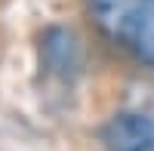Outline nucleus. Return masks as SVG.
<instances>
[{"label": "nucleus", "mask_w": 154, "mask_h": 151, "mask_svg": "<svg viewBox=\"0 0 154 151\" xmlns=\"http://www.w3.org/2000/svg\"><path fill=\"white\" fill-rule=\"evenodd\" d=\"M99 25L130 53L154 65V0H89Z\"/></svg>", "instance_id": "1"}, {"label": "nucleus", "mask_w": 154, "mask_h": 151, "mask_svg": "<svg viewBox=\"0 0 154 151\" xmlns=\"http://www.w3.org/2000/svg\"><path fill=\"white\" fill-rule=\"evenodd\" d=\"M102 142L108 151H154V117L142 111H120L105 123Z\"/></svg>", "instance_id": "2"}]
</instances>
